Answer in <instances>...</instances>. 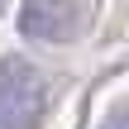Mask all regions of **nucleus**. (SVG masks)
I'll return each instance as SVG.
<instances>
[{
    "label": "nucleus",
    "instance_id": "nucleus-1",
    "mask_svg": "<svg viewBox=\"0 0 129 129\" xmlns=\"http://www.w3.org/2000/svg\"><path fill=\"white\" fill-rule=\"evenodd\" d=\"M48 110L43 72L24 57H0V129H38Z\"/></svg>",
    "mask_w": 129,
    "mask_h": 129
},
{
    "label": "nucleus",
    "instance_id": "nucleus-2",
    "mask_svg": "<svg viewBox=\"0 0 129 129\" xmlns=\"http://www.w3.org/2000/svg\"><path fill=\"white\" fill-rule=\"evenodd\" d=\"M91 0H24L19 10V34L38 43H67L86 29Z\"/></svg>",
    "mask_w": 129,
    "mask_h": 129
},
{
    "label": "nucleus",
    "instance_id": "nucleus-3",
    "mask_svg": "<svg viewBox=\"0 0 129 129\" xmlns=\"http://www.w3.org/2000/svg\"><path fill=\"white\" fill-rule=\"evenodd\" d=\"M101 129H129V110H120V115H110Z\"/></svg>",
    "mask_w": 129,
    "mask_h": 129
}]
</instances>
